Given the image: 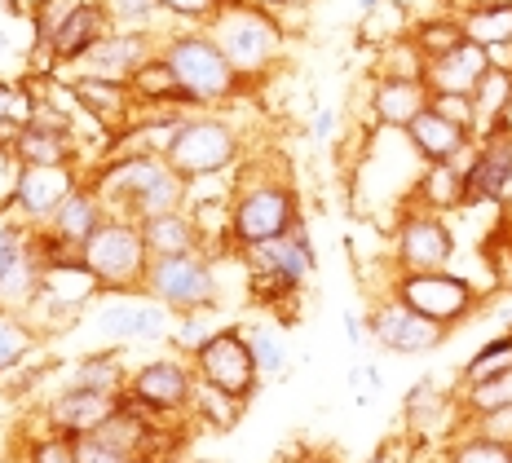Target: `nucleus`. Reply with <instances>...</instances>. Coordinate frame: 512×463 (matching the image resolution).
Masks as SVG:
<instances>
[{
    "label": "nucleus",
    "instance_id": "nucleus-34",
    "mask_svg": "<svg viewBox=\"0 0 512 463\" xmlns=\"http://www.w3.org/2000/svg\"><path fill=\"white\" fill-rule=\"evenodd\" d=\"M512 371V327L504 331V336H495V340H486L482 349L473 353V358L464 362V380H460V389H473V384H486V380H495V375H504Z\"/></svg>",
    "mask_w": 512,
    "mask_h": 463
},
{
    "label": "nucleus",
    "instance_id": "nucleus-48",
    "mask_svg": "<svg viewBox=\"0 0 512 463\" xmlns=\"http://www.w3.org/2000/svg\"><path fill=\"white\" fill-rule=\"evenodd\" d=\"M18 172H23V164L14 159V150L0 142V217H9V203H14V186H18Z\"/></svg>",
    "mask_w": 512,
    "mask_h": 463
},
{
    "label": "nucleus",
    "instance_id": "nucleus-7",
    "mask_svg": "<svg viewBox=\"0 0 512 463\" xmlns=\"http://www.w3.org/2000/svg\"><path fill=\"white\" fill-rule=\"evenodd\" d=\"M151 300H159L173 314H199V309H217L221 305V274L217 261L204 252H186V256H151L146 265V287Z\"/></svg>",
    "mask_w": 512,
    "mask_h": 463
},
{
    "label": "nucleus",
    "instance_id": "nucleus-15",
    "mask_svg": "<svg viewBox=\"0 0 512 463\" xmlns=\"http://www.w3.org/2000/svg\"><path fill=\"white\" fill-rule=\"evenodd\" d=\"M248 274H261V278H274V283L292 287V292H305L309 274L318 269V252H314V239H309V221L301 217L283 239L265 243V247H252V252L239 256Z\"/></svg>",
    "mask_w": 512,
    "mask_h": 463
},
{
    "label": "nucleus",
    "instance_id": "nucleus-52",
    "mask_svg": "<svg viewBox=\"0 0 512 463\" xmlns=\"http://www.w3.org/2000/svg\"><path fill=\"white\" fill-rule=\"evenodd\" d=\"M14 402H18V397L9 393V384H0V428H5L9 415H14Z\"/></svg>",
    "mask_w": 512,
    "mask_h": 463
},
{
    "label": "nucleus",
    "instance_id": "nucleus-16",
    "mask_svg": "<svg viewBox=\"0 0 512 463\" xmlns=\"http://www.w3.org/2000/svg\"><path fill=\"white\" fill-rule=\"evenodd\" d=\"M111 31H115V23H111L106 0H76V5L62 14V23L49 40V75L71 71L80 58H89Z\"/></svg>",
    "mask_w": 512,
    "mask_h": 463
},
{
    "label": "nucleus",
    "instance_id": "nucleus-35",
    "mask_svg": "<svg viewBox=\"0 0 512 463\" xmlns=\"http://www.w3.org/2000/svg\"><path fill=\"white\" fill-rule=\"evenodd\" d=\"M504 406H512V371L495 375L486 384H473V389H460V428L490 411H504Z\"/></svg>",
    "mask_w": 512,
    "mask_h": 463
},
{
    "label": "nucleus",
    "instance_id": "nucleus-42",
    "mask_svg": "<svg viewBox=\"0 0 512 463\" xmlns=\"http://www.w3.org/2000/svg\"><path fill=\"white\" fill-rule=\"evenodd\" d=\"M27 256H31V225L0 217V283H5Z\"/></svg>",
    "mask_w": 512,
    "mask_h": 463
},
{
    "label": "nucleus",
    "instance_id": "nucleus-22",
    "mask_svg": "<svg viewBox=\"0 0 512 463\" xmlns=\"http://www.w3.org/2000/svg\"><path fill=\"white\" fill-rule=\"evenodd\" d=\"M433 93L424 89V80H376L371 89V120L389 133H407V128L429 111Z\"/></svg>",
    "mask_w": 512,
    "mask_h": 463
},
{
    "label": "nucleus",
    "instance_id": "nucleus-38",
    "mask_svg": "<svg viewBox=\"0 0 512 463\" xmlns=\"http://www.w3.org/2000/svg\"><path fill=\"white\" fill-rule=\"evenodd\" d=\"M9 450H14L23 463H76V441L53 437V433H45V428L14 437L9 441Z\"/></svg>",
    "mask_w": 512,
    "mask_h": 463
},
{
    "label": "nucleus",
    "instance_id": "nucleus-28",
    "mask_svg": "<svg viewBox=\"0 0 512 463\" xmlns=\"http://www.w3.org/2000/svg\"><path fill=\"white\" fill-rule=\"evenodd\" d=\"M473 106H477V137L512 124V62H495L486 71V80L473 93Z\"/></svg>",
    "mask_w": 512,
    "mask_h": 463
},
{
    "label": "nucleus",
    "instance_id": "nucleus-40",
    "mask_svg": "<svg viewBox=\"0 0 512 463\" xmlns=\"http://www.w3.org/2000/svg\"><path fill=\"white\" fill-rule=\"evenodd\" d=\"M424 71H429V58L411 45V36L380 49V80H424Z\"/></svg>",
    "mask_w": 512,
    "mask_h": 463
},
{
    "label": "nucleus",
    "instance_id": "nucleus-30",
    "mask_svg": "<svg viewBox=\"0 0 512 463\" xmlns=\"http://www.w3.org/2000/svg\"><path fill=\"white\" fill-rule=\"evenodd\" d=\"M460 23H464V36L473 40V45H482L490 53H499V49L512 53V0L460 9Z\"/></svg>",
    "mask_w": 512,
    "mask_h": 463
},
{
    "label": "nucleus",
    "instance_id": "nucleus-43",
    "mask_svg": "<svg viewBox=\"0 0 512 463\" xmlns=\"http://www.w3.org/2000/svg\"><path fill=\"white\" fill-rule=\"evenodd\" d=\"M133 459H137L133 450L120 446L115 437H106L102 428L76 441V463H133Z\"/></svg>",
    "mask_w": 512,
    "mask_h": 463
},
{
    "label": "nucleus",
    "instance_id": "nucleus-23",
    "mask_svg": "<svg viewBox=\"0 0 512 463\" xmlns=\"http://www.w3.org/2000/svg\"><path fill=\"white\" fill-rule=\"evenodd\" d=\"M128 353L124 344H102V349H89L80 353L76 362L67 366V384L62 389H84V393H102V397H115L128 389Z\"/></svg>",
    "mask_w": 512,
    "mask_h": 463
},
{
    "label": "nucleus",
    "instance_id": "nucleus-56",
    "mask_svg": "<svg viewBox=\"0 0 512 463\" xmlns=\"http://www.w3.org/2000/svg\"><path fill=\"white\" fill-rule=\"evenodd\" d=\"M14 463H23V459H18V455H14Z\"/></svg>",
    "mask_w": 512,
    "mask_h": 463
},
{
    "label": "nucleus",
    "instance_id": "nucleus-26",
    "mask_svg": "<svg viewBox=\"0 0 512 463\" xmlns=\"http://www.w3.org/2000/svg\"><path fill=\"white\" fill-rule=\"evenodd\" d=\"M151 256H186V252H204V239L195 230V217L186 208L181 212H164V217H146L137 221Z\"/></svg>",
    "mask_w": 512,
    "mask_h": 463
},
{
    "label": "nucleus",
    "instance_id": "nucleus-32",
    "mask_svg": "<svg viewBox=\"0 0 512 463\" xmlns=\"http://www.w3.org/2000/svg\"><path fill=\"white\" fill-rule=\"evenodd\" d=\"M464 23H460V14H433V18H420V23L411 27V45L424 53V58H442V53H451V49H460L464 45Z\"/></svg>",
    "mask_w": 512,
    "mask_h": 463
},
{
    "label": "nucleus",
    "instance_id": "nucleus-14",
    "mask_svg": "<svg viewBox=\"0 0 512 463\" xmlns=\"http://www.w3.org/2000/svg\"><path fill=\"white\" fill-rule=\"evenodd\" d=\"M512 199V124L477 137L464 159V208Z\"/></svg>",
    "mask_w": 512,
    "mask_h": 463
},
{
    "label": "nucleus",
    "instance_id": "nucleus-39",
    "mask_svg": "<svg viewBox=\"0 0 512 463\" xmlns=\"http://www.w3.org/2000/svg\"><path fill=\"white\" fill-rule=\"evenodd\" d=\"M31 53H36L31 18L0 9V67H5V62H27V71H31Z\"/></svg>",
    "mask_w": 512,
    "mask_h": 463
},
{
    "label": "nucleus",
    "instance_id": "nucleus-5",
    "mask_svg": "<svg viewBox=\"0 0 512 463\" xmlns=\"http://www.w3.org/2000/svg\"><path fill=\"white\" fill-rule=\"evenodd\" d=\"M164 159L173 164L186 181H212L234 172V164L243 159V137L226 115L217 111H195L186 115L177 128V137L168 142Z\"/></svg>",
    "mask_w": 512,
    "mask_h": 463
},
{
    "label": "nucleus",
    "instance_id": "nucleus-25",
    "mask_svg": "<svg viewBox=\"0 0 512 463\" xmlns=\"http://www.w3.org/2000/svg\"><path fill=\"white\" fill-rule=\"evenodd\" d=\"M111 217L106 212V203H102V195L89 186V177L80 181L76 190L67 195V203H62L58 212H53V221L45 225V230H53V234H62V239H76V243H89L93 234L102 230V221Z\"/></svg>",
    "mask_w": 512,
    "mask_h": 463
},
{
    "label": "nucleus",
    "instance_id": "nucleus-8",
    "mask_svg": "<svg viewBox=\"0 0 512 463\" xmlns=\"http://www.w3.org/2000/svg\"><path fill=\"white\" fill-rule=\"evenodd\" d=\"M389 296H398L407 309H415L420 318L437 322L442 331H455L460 322L473 318V309L482 305L477 287L464 274L451 269H429V274H393Z\"/></svg>",
    "mask_w": 512,
    "mask_h": 463
},
{
    "label": "nucleus",
    "instance_id": "nucleus-17",
    "mask_svg": "<svg viewBox=\"0 0 512 463\" xmlns=\"http://www.w3.org/2000/svg\"><path fill=\"white\" fill-rule=\"evenodd\" d=\"M84 181V172L76 168H23L14 186V203H9V217L31 225V230H45L53 221V212L67 203V195Z\"/></svg>",
    "mask_w": 512,
    "mask_h": 463
},
{
    "label": "nucleus",
    "instance_id": "nucleus-31",
    "mask_svg": "<svg viewBox=\"0 0 512 463\" xmlns=\"http://www.w3.org/2000/svg\"><path fill=\"white\" fill-rule=\"evenodd\" d=\"M243 331H248V344H252V358H256L261 380H279V375L292 371V353H287L279 322H243Z\"/></svg>",
    "mask_w": 512,
    "mask_h": 463
},
{
    "label": "nucleus",
    "instance_id": "nucleus-49",
    "mask_svg": "<svg viewBox=\"0 0 512 463\" xmlns=\"http://www.w3.org/2000/svg\"><path fill=\"white\" fill-rule=\"evenodd\" d=\"M336 128H340V115L332 111V106H323V111H314V124H309V137H314V142H332V137H336Z\"/></svg>",
    "mask_w": 512,
    "mask_h": 463
},
{
    "label": "nucleus",
    "instance_id": "nucleus-37",
    "mask_svg": "<svg viewBox=\"0 0 512 463\" xmlns=\"http://www.w3.org/2000/svg\"><path fill=\"white\" fill-rule=\"evenodd\" d=\"M221 327H226V322H217V309H199V314H177L168 344H173V353H181V358H195V353L204 349V344L217 336Z\"/></svg>",
    "mask_w": 512,
    "mask_h": 463
},
{
    "label": "nucleus",
    "instance_id": "nucleus-53",
    "mask_svg": "<svg viewBox=\"0 0 512 463\" xmlns=\"http://www.w3.org/2000/svg\"><path fill=\"white\" fill-rule=\"evenodd\" d=\"M296 463H340V459L332 455V450H309V455H301Z\"/></svg>",
    "mask_w": 512,
    "mask_h": 463
},
{
    "label": "nucleus",
    "instance_id": "nucleus-51",
    "mask_svg": "<svg viewBox=\"0 0 512 463\" xmlns=\"http://www.w3.org/2000/svg\"><path fill=\"white\" fill-rule=\"evenodd\" d=\"M261 9H270L274 18H287V14H301V9H309L314 0H256Z\"/></svg>",
    "mask_w": 512,
    "mask_h": 463
},
{
    "label": "nucleus",
    "instance_id": "nucleus-33",
    "mask_svg": "<svg viewBox=\"0 0 512 463\" xmlns=\"http://www.w3.org/2000/svg\"><path fill=\"white\" fill-rule=\"evenodd\" d=\"M190 419H199V424L212 428V433H230V428H239V419H243V402H234V397L217 393L212 384H195Z\"/></svg>",
    "mask_w": 512,
    "mask_h": 463
},
{
    "label": "nucleus",
    "instance_id": "nucleus-9",
    "mask_svg": "<svg viewBox=\"0 0 512 463\" xmlns=\"http://www.w3.org/2000/svg\"><path fill=\"white\" fill-rule=\"evenodd\" d=\"M451 256H455V234L442 212H429L424 203L402 199L398 221H393V265H398V274L446 269Z\"/></svg>",
    "mask_w": 512,
    "mask_h": 463
},
{
    "label": "nucleus",
    "instance_id": "nucleus-13",
    "mask_svg": "<svg viewBox=\"0 0 512 463\" xmlns=\"http://www.w3.org/2000/svg\"><path fill=\"white\" fill-rule=\"evenodd\" d=\"M195 366L190 358H181V353H164V358H146L133 366V375H128V389L142 397L151 411L159 415H190V402H195Z\"/></svg>",
    "mask_w": 512,
    "mask_h": 463
},
{
    "label": "nucleus",
    "instance_id": "nucleus-55",
    "mask_svg": "<svg viewBox=\"0 0 512 463\" xmlns=\"http://www.w3.org/2000/svg\"><path fill=\"white\" fill-rule=\"evenodd\" d=\"M181 463H217V459H181Z\"/></svg>",
    "mask_w": 512,
    "mask_h": 463
},
{
    "label": "nucleus",
    "instance_id": "nucleus-29",
    "mask_svg": "<svg viewBox=\"0 0 512 463\" xmlns=\"http://www.w3.org/2000/svg\"><path fill=\"white\" fill-rule=\"evenodd\" d=\"M36 353H40V331L27 322L23 309L0 305V380L18 375Z\"/></svg>",
    "mask_w": 512,
    "mask_h": 463
},
{
    "label": "nucleus",
    "instance_id": "nucleus-3",
    "mask_svg": "<svg viewBox=\"0 0 512 463\" xmlns=\"http://www.w3.org/2000/svg\"><path fill=\"white\" fill-rule=\"evenodd\" d=\"M159 53H164V62L173 67L181 93L190 98L195 111H217V106H226L239 98V93L252 89V80H243V75L234 71V62L221 53V45L204 27L164 31Z\"/></svg>",
    "mask_w": 512,
    "mask_h": 463
},
{
    "label": "nucleus",
    "instance_id": "nucleus-27",
    "mask_svg": "<svg viewBox=\"0 0 512 463\" xmlns=\"http://www.w3.org/2000/svg\"><path fill=\"white\" fill-rule=\"evenodd\" d=\"M407 199L424 203L429 212H442V217L464 208V159L460 164H424Z\"/></svg>",
    "mask_w": 512,
    "mask_h": 463
},
{
    "label": "nucleus",
    "instance_id": "nucleus-4",
    "mask_svg": "<svg viewBox=\"0 0 512 463\" xmlns=\"http://www.w3.org/2000/svg\"><path fill=\"white\" fill-rule=\"evenodd\" d=\"M204 31L221 45V53L234 62V71L243 80H261L287 49L283 18H274L256 0H230V5H221V14Z\"/></svg>",
    "mask_w": 512,
    "mask_h": 463
},
{
    "label": "nucleus",
    "instance_id": "nucleus-45",
    "mask_svg": "<svg viewBox=\"0 0 512 463\" xmlns=\"http://www.w3.org/2000/svg\"><path fill=\"white\" fill-rule=\"evenodd\" d=\"M429 106L437 115H446L451 124H460V128H468V133L477 137V106H473V98H433Z\"/></svg>",
    "mask_w": 512,
    "mask_h": 463
},
{
    "label": "nucleus",
    "instance_id": "nucleus-24",
    "mask_svg": "<svg viewBox=\"0 0 512 463\" xmlns=\"http://www.w3.org/2000/svg\"><path fill=\"white\" fill-rule=\"evenodd\" d=\"M128 93H133L137 111H195L190 98L181 93L173 67L164 62V53H155V58L128 80Z\"/></svg>",
    "mask_w": 512,
    "mask_h": 463
},
{
    "label": "nucleus",
    "instance_id": "nucleus-20",
    "mask_svg": "<svg viewBox=\"0 0 512 463\" xmlns=\"http://www.w3.org/2000/svg\"><path fill=\"white\" fill-rule=\"evenodd\" d=\"M490 67H495V62H490V49L464 40L460 49H451V53H442V58L429 62V71H424V89H429L433 98H473Z\"/></svg>",
    "mask_w": 512,
    "mask_h": 463
},
{
    "label": "nucleus",
    "instance_id": "nucleus-11",
    "mask_svg": "<svg viewBox=\"0 0 512 463\" xmlns=\"http://www.w3.org/2000/svg\"><path fill=\"white\" fill-rule=\"evenodd\" d=\"M93 331L115 344H159L173 336V309H164L146 292L98 296V305H93Z\"/></svg>",
    "mask_w": 512,
    "mask_h": 463
},
{
    "label": "nucleus",
    "instance_id": "nucleus-6",
    "mask_svg": "<svg viewBox=\"0 0 512 463\" xmlns=\"http://www.w3.org/2000/svg\"><path fill=\"white\" fill-rule=\"evenodd\" d=\"M84 265H89V274L98 278L102 296L142 292L151 252H146V239H142V230H137V221L106 217L102 230L84 243Z\"/></svg>",
    "mask_w": 512,
    "mask_h": 463
},
{
    "label": "nucleus",
    "instance_id": "nucleus-36",
    "mask_svg": "<svg viewBox=\"0 0 512 463\" xmlns=\"http://www.w3.org/2000/svg\"><path fill=\"white\" fill-rule=\"evenodd\" d=\"M442 463H512V446L490 441L482 433H473V428H460V433H451V441H446Z\"/></svg>",
    "mask_w": 512,
    "mask_h": 463
},
{
    "label": "nucleus",
    "instance_id": "nucleus-12",
    "mask_svg": "<svg viewBox=\"0 0 512 463\" xmlns=\"http://www.w3.org/2000/svg\"><path fill=\"white\" fill-rule=\"evenodd\" d=\"M367 336L376 340L384 353H393V358H420V353L442 349L451 331L420 318L415 309L402 305L398 296H380L376 305L367 309Z\"/></svg>",
    "mask_w": 512,
    "mask_h": 463
},
{
    "label": "nucleus",
    "instance_id": "nucleus-21",
    "mask_svg": "<svg viewBox=\"0 0 512 463\" xmlns=\"http://www.w3.org/2000/svg\"><path fill=\"white\" fill-rule=\"evenodd\" d=\"M407 142H411L415 155H420V164H460L468 150H473L477 137L468 133V128L451 124L446 115H437L429 106V111L407 128Z\"/></svg>",
    "mask_w": 512,
    "mask_h": 463
},
{
    "label": "nucleus",
    "instance_id": "nucleus-1",
    "mask_svg": "<svg viewBox=\"0 0 512 463\" xmlns=\"http://www.w3.org/2000/svg\"><path fill=\"white\" fill-rule=\"evenodd\" d=\"M84 177H89V186L102 195L106 212L124 217V221L164 217V212H181L190 203V181L181 177L164 155H151V150L102 159V164L89 168Z\"/></svg>",
    "mask_w": 512,
    "mask_h": 463
},
{
    "label": "nucleus",
    "instance_id": "nucleus-47",
    "mask_svg": "<svg viewBox=\"0 0 512 463\" xmlns=\"http://www.w3.org/2000/svg\"><path fill=\"white\" fill-rule=\"evenodd\" d=\"M349 389H354V397L362 406L371 402V397H376L380 389H384V380H380V366L376 362H358L354 371H349Z\"/></svg>",
    "mask_w": 512,
    "mask_h": 463
},
{
    "label": "nucleus",
    "instance_id": "nucleus-46",
    "mask_svg": "<svg viewBox=\"0 0 512 463\" xmlns=\"http://www.w3.org/2000/svg\"><path fill=\"white\" fill-rule=\"evenodd\" d=\"M464 428H473V433H482L490 441H504V446H512V406H504V411H490V415L473 419V424H464Z\"/></svg>",
    "mask_w": 512,
    "mask_h": 463
},
{
    "label": "nucleus",
    "instance_id": "nucleus-10",
    "mask_svg": "<svg viewBox=\"0 0 512 463\" xmlns=\"http://www.w3.org/2000/svg\"><path fill=\"white\" fill-rule=\"evenodd\" d=\"M190 366H195L199 384H212L217 393H226L243 406L256 397V389H261V371H256V358H252V344H248L243 322H226V327H221L217 336L190 358Z\"/></svg>",
    "mask_w": 512,
    "mask_h": 463
},
{
    "label": "nucleus",
    "instance_id": "nucleus-44",
    "mask_svg": "<svg viewBox=\"0 0 512 463\" xmlns=\"http://www.w3.org/2000/svg\"><path fill=\"white\" fill-rule=\"evenodd\" d=\"M159 9H164V18H177V23L208 27L221 14V0H159Z\"/></svg>",
    "mask_w": 512,
    "mask_h": 463
},
{
    "label": "nucleus",
    "instance_id": "nucleus-41",
    "mask_svg": "<svg viewBox=\"0 0 512 463\" xmlns=\"http://www.w3.org/2000/svg\"><path fill=\"white\" fill-rule=\"evenodd\" d=\"M106 9H111V23L120 31H151L159 36V18H164V9H159V0H106Z\"/></svg>",
    "mask_w": 512,
    "mask_h": 463
},
{
    "label": "nucleus",
    "instance_id": "nucleus-2",
    "mask_svg": "<svg viewBox=\"0 0 512 463\" xmlns=\"http://www.w3.org/2000/svg\"><path fill=\"white\" fill-rule=\"evenodd\" d=\"M301 195H296L292 177L279 168H252L239 172L230 186V234L234 256L283 239L296 221H301Z\"/></svg>",
    "mask_w": 512,
    "mask_h": 463
},
{
    "label": "nucleus",
    "instance_id": "nucleus-19",
    "mask_svg": "<svg viewBox=\"0 0 512 463\" xmlns=\"http://www.w3.org/2000/svg\"><path fill=\"white\" fill-rule=\"evenodd\" d=\"M111 415H115V397L84 393V389H62V393H53L49 402L40 406V428L53 433V437L80 441V437L98 433Z\"/></svg>",
    "mask_w": 512,
    "mask_h": 463
},
{
    "label": "nucleus",
    "instance_id": "nucleus-18",
    "mask_svg": "<svg viewBox=\"0 0 512 463\" xmlns=\"http://www.w3.org/2000/svg\"><path fill=\"white\" fill-rule=\"evenodd\" d=\"M159 40H164V36H151V31H120V27H115L111 36H106L102 45L89 53V58H80L76 67L62 71V75H93V80L128 84L159 53Z\"/></svg>",
    "mask_w": 512,
    "mask_h": 463
},
{
    "label": "nucleus",
    "instance_id": "nucleus-50",
    "mask_svg": "<svg viewBox=\"0 0 512 463\" xmlns=\"http://www.w3.org/2000/svg\"><path fill=\"white\" fill-rule=\"evenodd\" d=\"M340 327H345L349 344H362V340H367V318H362L358 309H345V314H340Z\"/></svg>",
    "mask_w": 512,
    "mask_h": 463
},
{
    "label": "nucleus",
    "instance_id": "nucleus-54",
    "mask_svg": "<svg viewBox=\"0 0 512 463\" xmlns=\"http://www.w3.org/2000/svg\"><path fill=\"white\" fill-rule=\"evenodd\" d=\"M0 463H14V450H0Z\"/></svg>",
    "mask_w": 512,
    "mask_h": 463
}]
</instances>
